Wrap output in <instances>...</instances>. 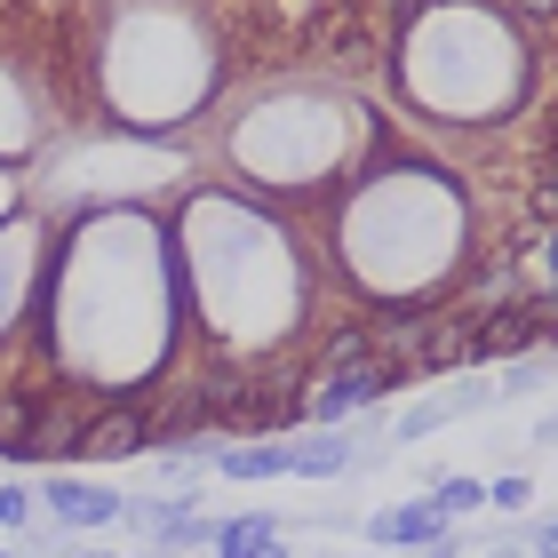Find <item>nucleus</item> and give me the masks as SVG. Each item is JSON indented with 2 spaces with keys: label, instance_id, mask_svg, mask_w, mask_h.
<instances>
[{
  "label": "nucleus",
  "instance_id": "f257e3e1",
  "mask_svg": "<svg viewBox=\"0 0 558 558\" xmlns=\"http://www.w3.org/2000/svg\"><path fill=\"white\" fill-rule=\"evenodd\" d=\"M550 327H558V303H550V295H511V303H495V312L478 319V367H487V360H519V351H535Z\"/></svg>",
  "mask_w": 558,
  "mask_h": 558
},
{
  "label": "nucleus",
  "instance_id": "f03ea898",
  "mask_svg": "<svg viewBox=\"0 0 558 558\" xmlns=\"http://www.w3.org/2000/svg\"><path fill=\"white\" fill-rule=\"evenodd\" d=\"M399 384H408V367H391V360H360V367L327 375V384H319V399H312L303 415H312V423H343V415L375 408V399H391Z\"/></svg>",
  "mask_w": 558,
  "mask_h": 558
},
{
  "label": "nucleus",
  "instance_id": "7ed1b4c3",
  "mask_svg": "<svg viewBox=\"0 0 558 558\" xmlns=\"http://www.w3.org/2000/svg\"><path fill=\"white\" fill-rule=\"evenodd\" d=\"M447 367H478V319H463L454 303H447V312H430L408 375H447Z\"/></svg>",
  "mask_w": 558,
  "mask_h": 558
},
{
  "label": "nucleus",
  "instance_id": "20e7f679",
  "mask_svg": "<svg viewBox=\"0 0 558 558\" xmlns=\"http://www.w3.org/2000/svg\"><path fill=\"white\" fill-rule=\"evenodd\" d=\"M447 526L454 519H439V502H399V511H375L367 519V535L375 543H399V550H430V558H454V543H447Z\"/></svg>",
  "mask_w": 558,
  "mask_h": 558
},
{
  "label": "nucleus",
  "instance_id": "39448f33",
  "mask_svg": "<svg viewBox=\"0 0 558 558\" xmlns=\"http://www.w3.org/2000/svg\"><path fill=\"white\" fill-rule=\"evenodd\" d=\"M88 463H120V454H151V415L136 408H112V415H96L88 423V439H81Z\"/></svg>",
  "mask_w": 558,
  "mask_h": 558
},
{
  "label": "nucleus",
  "instance_id": "423d86ee",
  "mask_svg": "<svg viewBox=\"0 0 558 558\" xmlns=\"http://www.w3.org/2000/svg\"><path fill=\"white\" fill-rule=\"evenodd\" d=\"M48 511H57L64 526H112V519H129V502L88 487V478H48Z\"/></svg>",
  "mask_w": 558,
  "mask_h": 558
},
{
  "label": "nucleus",
  "instance_id": "0eeeda50",
  "mask_svg": "<svg viewBox=\"0 0 558 558\" xmlns=\"http://www.w3.org/2000/svg\"><path fill=\"white\" fill-rule=\"evenodd\" d=\"M351 463V439L343 430H303V439H288V478H327Z\"/></svg>",
  "mask_w": 558,
  "mask_h": 558
},
{
  "label": "nucleus",
  "instance_id": "6e6552de",
  "mask_svg": "<svg viewBox=\"0 0 558 558\" xmlns=\"http://www.w3.org/2000/svg\"><path fill=\"white\" fill-rule=\"evenodd\" d=\"M216 471H223V478H288V439H240V447H216Z\"/></svg>",
  "mask_w": 558,
  "mask_h": 558
},
{
  "label": "nucleus",
  "instance_id": "1a4fd4ad",
  "mask_svg": "<svg viewBox=\"0 0 558 558\" xmlns=\"http://www.w3.org/2000/svg\"><path fill=\"white\" fill-rule=\"evenodd\" d=\"M216 550H223V558H288L279 519H223V526H216Z\"/></svg>",
  "mask_w": 558,
  "mask_h": 558
},
{
  "label": "nucleus",
  "instance_id": "9d476101",
  "mask_svg": "<svg viewBox=\"0 0 558 558\" xmlns=\"http://www.w3.org/2000/svg\"><path fill=\"white\" fill-rule=\"evenodd\" d=\"M33 423H40V399H33V391H9V399H0V454H16L24 439H33Z\"/></svg>",
  "mask_w": 558,
  "mask_h": 558
},
{
  "label": "nucleus",
  "instance_id": "9b49d317",
  "mask_svg": "<svg viewBox=\"0 0 558 558\" xmlns=\"http://www.w3.org/2000/svg\"><path fill=\"white\" fill-rule=\"evenodd\" d=\"M430 502H439V519H471V511H487V478H439Z\"/></svg>",
  "mask_w": 558,
  "mask_h": 558
},
{
  "label": "nucleus",
  "instance_id": "f8f14e48",
  "mask_svg": "<svg viewBox=\"0 0 558 558\" xmlns=\"http://www.w3.org/2000/svg\"><path fill=\"white\" fill-rule=\"evenodd\" d=\"M526 208H535V223H558V160L526 184Z\"/></svg>",
  "mask_w": 558,
  "mask_h": 558
},
{
  "label": "nucleus",
  "instance_id": "ddd939ff",
  "mask_svg": "<svg viewBox=\"0 0 558 558\" xmlns=\"http://www.w3.org/2000/svg\"><path fill=\"white\" fill-rule=\"evenodd\" d=\"M487 502H495V511H526V502H535V487H526L519 471H502L495 487H487Z\"/></svg>",
  "mask_w": 558,
  "mask_h": 558
},
{
  "label": "nucleus",
  "instance_id": "4468645a",
  "mask_svg": "<svg viewBox=\"0 0 558 558\" xmlns=\"http://www.w3.org/2000/svg\"><path fill=\"white\" fill-rule=\"evenodd\" d=\"M0 526H33V495L24 487H0Z\"/></svg>",
  "mask_w": 558,
  "mask_h": 558
},
{
  "label": "nucleus",
  "instance_id": "2eb2a0df",
  "mask_svg": "<svg viewBox=\"0 0 558 558\" xmlns=\"http://www.w3.org/2000/svg\"><path fill=\"white\" fill-rule=\"evenodd\" d=\"M502 391H511V399H519V391H543V367H502V384H495V399H502Z\"/></svg>",
  "mask_w": 558,
  "mask_h": 558
},
{
  "label": "nucleus",
  "instance_id": "dca6fc26",
  "mask_svg": "<svg viewBox=\"0 0 558 558\" xmlns=\"http://www.w3.org/2000/svg\"><path fill=\"white\" fill-rule=\"evenodd\" d=\"M526 439H535V447H558V408H543V415H535V430H526Z\"/></svg>",
  "mask_w": 558,
  "mask_h": 558
},
{
  "label": "nucleus",
  "instance_id": "f3484780",
  "mask_svg": "<svg viewBox=\"0 0 558 558\" xmlns=\"http://www.w3.org/2000/svg\"><path fill=\"white\" fill-rule=\"evenodd\" d=\"M511 9H519L526 24H550V16H558V0H511Z\"/></svg>",
  "mask_w": 558,
  "mask_h": 558
},
{
  "label": "nucleus",
  "instance_id": "a211bd4d",
  "mask_svg": "<svg viewBox=\"0 0 558 558\" xmlns=\"http://www.w3.org/2000/svg\"><path fill=\"white\" fill-rule=\"evenodd\" d=\"M535 550H543V558H558V519H543V526H535Z\"/></svg>",
  "mask_w": 558,
  "mask_h": 558
},
{
  "label": "nucleus",
  "instance_id": "6ab92c4d",
  "mask_svg": "<svg viewBox=\"0 0 558 558\" xmlns=\"http://www.w3.org/2000/svg\"><path fill=\"white\" fill-rule=\"evenodd\" d=\"M487 558H519V550H511V543H495V550H487Z\"/></svg>",
  "mask_w": 558,
  "mask_h": 558
},
{
  "label": "nucleus",
  "instance_id": "aec40b11",
  "mask_svg": "<svg viewBox=\"0 0 558 558\" xmlns=\"http://www.w3.org/2000/svg\"><path fill=\"white\" fill-rule=\"evenodd\" d=\"M550 160H558V112H550Z\"/></svg>",
  "mask_w": 558,
  "mask_h": 558
},
{
  "label": "nucleus",
  "instance_id": "412c9836",
  "mask_svg": "<svg viewBox=\"0 0 558 558\" xmlns=\"http://www.w3.org/2000/svg\"><path fill=\"white\" fill-rule=\"evenodd\" d=\"M144 558H160V550H144Z\"/></svg>",
  "mask_w": 558,
  "mask_h": 558
}]
</instances>
